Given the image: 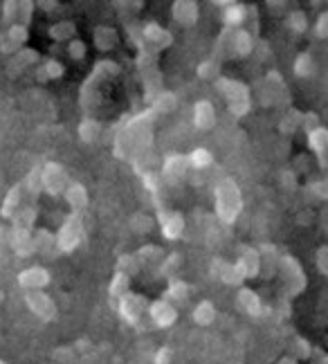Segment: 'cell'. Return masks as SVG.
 Returning <instances> with one entry per match:
<instances>
[{
    "label": "cell",
    "instance_id": "6da1fadb",
    "mask_svg": "<svg viewBox=\"0 0 328 364\" xmlns=\"http://www.w3.org/2000/svg\"><path fill=\"white\" fill-rule=\"evenodd\" d=\"M213 205H216V218L223 225H234L240 209H243V196L234 178H221L213 187Z\"/></svg>",
    "mask_w": 328,
    "mask_h": 364
},
{
    "label": "cell",
    "instance_id": "7a4b0ae2",
    "mask_svg": "<svg viewBox=\"0 0 328 364\" xmlns=\"http://www.w3.org/2000/svg\"><path fill=\"white\" fill-rule=\"evenodd\" d=\"M213 86H216V90L225 97L227 110H230L234 117H245L250 113L252 97H250V88L245 86L243 81L218 77L216 81H213Z\"/></svg>",
    "mask_w": 328,
    "mask_h": 364
},
{
    "label": "cell",
    "instance_id": "3957f363",
    "mask_svg": "<svg viewBox=\"0 0 328 364\" xmlns=\"http://www.w3.org/2000/svg\"><path fill=\"white\" fill-rule=\"evenodd\" d=\"M120 65L115 61H99L95 68H92V75L85 79V83L81 86V106L85 110L95 108L97 100H99V88L104 86V83L112 77L120 75Z\"/></svg>",
    "mask_w": 328,
    "mask_h": 364
},
{
    "label": "cell",
    "instance_id": "277c9868",
    "mask_svg": "<svg viewBox=\"0 0 328 364\" xmlns=\"http://www.w3.org/2000/svg\"><path fill=\"white\" fill-rule=\"evenodd\" d=\"M83 239H85L83 212H70L61 223L59 232L54 234V245L61 255H70V252H75L81 245Z\"/></svg>",
    "mask_w": 328,
    "mask_h": 364
},
{
    "label": "cell",
    "instance_id": "5b68a950",
    "mask_svg": "<svg viewBox=\"0 0 328 364\" xmlns=\"http://www.w3.org/2000/svg\"><path fill=\"white\" fill-rule=\"evenodd\" d=\"M277 268L281 270V277H283V288H286L288 297H297L299 292L306 290V272L302 268V263H299L292 255H279V263Z\"/></svg>",
    "mask_w": 328,
    "mask_h": 364
},
{
    "label": "cell",
    "instance_id": "8992f818",
    "mask_svg": "<svg viewBox=\"0 0 328 364\" xmlns=\"http://www.w3.org/2000/svg\"><path fill=\"white\" fill-rule=\"evenodd\" d=\"M70 173L63 164L59 162H46L41 166V189L43 193L52 196V198H59L63 196V191L68 189L70 185Z\"/></svg>",
    "mask_w": 328,
    "mask_h": 364
},
{
    "label": "cell",
    "instance_id": "52a82bcc",
    "mask_svg": "<svg viewBox=\"0 0 328 364\" xmlns=\"http://www.w3.org/2000/svg\"><path fill=\"white\" fill-rule=\"evenodd\" d=\"M155 205V212H158V223H160V232L166 241H178L182 232H184V216L176 209H171L164 205L162 196L160 198H153Z\"/></svg>",
    "mask_w": 328,
    "mask_h": 364
},
{
    "label": "cell",
    "instance_id": "ba28073f",
    "mask_svg": "<svg viewBox=\"0 0 328 364\" xmlns=\"http://www.w3.org/2000/svg\"><path fill=\"white\" fill-rule=\"evenodd\" d=\"M117 308V313L120 317L126 321V324H131V326H139V321H142V315L147 313V297L144 295H137V292H124V295L112 304Z\"/></svg>",
    "mask_w": 328,
    "mask_h": 364
},
{
    "label": "cell",
    "instance_id": "9c48e42d",
    "mask_svg": "<svg viewBox=\"0 0 328 364\" xmlns=\"http://www.w3.org/2000/svg\"><path fill=\"white\" fill-rule=\"evenodd\" d=\"M25 306L30 308V313L36 319L46 321V324L56 319V304L46 290H25Z\"/></svg>",
    "mask_w": 328,
    "mask_h": 364
},
{
    "label": "cell",
    "instance_id": "30bf717a",
    "mask_svg": "<svg viewBox=\"0 0 328 364\" xmlns=\"http://www.w3.org/2000/svg\"><path fill=\"white\" fill-rule=\"evenodd\" d=\"M158 173H160V180L164 182L166 187H178L189 173L187 156H182V153H171V156L164 158L162 169Z\"/></svg>",
    "mask_w": 328,
    "mask_h": 364
},
{
    "label": "cell",
    "instance_id": "8fae6325",
    "mask_svg": "<svg viewBox=\"0 0 328 364\" xmlns=\"http://www.w3.org/2000/svg\"><path fill=\"white\" fill-rule=\"evenodd\" d=\"M234 270L240 277V282L245 279H256L261 272V257L259 250L252 245H243L238 250V259L234 261Z\"/></svg>",
    "mask_w": 328,
    "mask_h": 364
},
{
    "label": "cell",
    "instance_id": "7c38bea8",
    "mask_svg": "<svg viewBox=\"0 0 328 364\" xmlns=\"http://www.w3.org/2000/svg\"><path fill=\"white\" fill-rule=\"evenodd\" d=\"M139 34H142L144 43L153 52L166 50L171 43H174V34H171L169 30H164V27L158 25V23H144V25H139Z\"/></svg>",
    "mask_w": 328,
    "mask_h": 364
},
{
    "label": "cell",
    "instance_id": "4fadbf2b",
    "mask_svg": "<svg viewBox=\"0 0 328 364\" xmlns=\"http://www.w3.org/2000/svg\"><path fill=\"white\" fill-rule=\"evenodd\" d=\"M147 313H149V317L153 319V324H155V326H160V328L174 326V324H176V319H178V308H176L174 304H169L166 299L149 301Z\"/></svg>",
    "mask_w": 328,
    "mask_h": 364
},
{
    "label": "cell",
    "instance_id": "5bb4252c",
    "mask_svg": "<svg viewBox=\"0 0 328 364\" xmlns=\"http://www.w3.org/2000/svg\"><path fill=\"white\" fill-rule=\"evenodd\" d=\"M16 282L23 290H43L50 286L52 274L48 268H43V265H32V268H25L18 272Z\"/></svg>",
    "mask_w": 328,
    "mask_h": 364
},
{
    "label": "cell",
    "instance_id": "9a60e30c",
    "mask_svg": "<svg viewBox=\"0 0 328 364\" xmlns=\"http://www.w3.org/2000/svg\"><path fill=\"white\" fill-rule=\"evenodd\" d=\"M7 247H11V252L21 259L32 257L36 247H34V232L30 230H21V228H11L9 230V241Z\"/></svg>",
    "mask_w": 328,
    "mask_h": 364
},
{
    "label": "cell",
    "instance_id": "2e32d148",
    "mask_svg": "<svg viewBox=\"0 0 328 364\" xmlns=\"http://www.w3.org/2000/svg\"><path fill=\"white\" fill-rule=\"evenodd\" d=\"M27 38H30V30H27L25 25H11L0 34V52H5V54L18 52L27 43Z\"/></svg>",
    "mask_w": 328,
    "mask_h": 364
},
{
    "label": "cell",
    "instance_id": "e0dca14e",
    "mask_svg": "<svg viewBox=\"0 0 328 364\" xmlns=\"http://www.w3.org/2000/svg\"><path fill=\"white\" fill-rule=\"evenodd\" d=\"M306 135H308V146L315 151L319 166L326 169L328 166V131L324 129V126H317V129H312Z\"/></svg>",
    "mask_w": 328,
    "mask_h": 364
},
{
    "label": "cell",
    "instance_id": "ac0fdd59",
    "mask_svg": "<svg viewBox=\"0 0 328 364\" xmlns=\"http://www.w3.org/2000/svg\"><path fill=\"white\" fill-rule=\"evenodd\" d=\"M194 126L201 131H209L216 126V108L209 100H201L194 104Z\"/></svg>",
    "mask_w": 328,
    "mask_h": 364
},
{
    "label": "cell",
    "instance_id": "d6986e66",
    "mask_svg": "<svg viewBox=\"0 0 328 364\" xmlns=\"http://www.w3.org/2000/svg\"><path fill=\"white\" fill-rule=\"evenodd\" d=\"M171 14H174V21H178L182 27L196 25L198 16H201V11H198V3H194V0H176L174 7H171Z\"/></svg>",
    "mask_w": 328,
    "mask_h": 364
},
{
    "label": "cell",
    "instance_id": "ffe728a7",
    "mask_svg": "<svg viewBox=\"0 0 328 364\" xmlns=\"http://www.w3.org/2000/svg\"><path fill=\"white\" fill-rule=\"evenodd\" d=\"M25 203V193H23V185L21 182H16L5 196V200L3 205H0V218L3 220H11L14 216H16V212L23 207Z\"/></svg>",
    "mask_w": 328,
    "mask_h": 364
},
{
    "label": "cell",
    "instance_id": "44dd1931",
    "mask_svg": "<svg viewBox=\"0 0 328 364\" xmlns=\"http://www.w3.org/2000/svg\"><path fill=\"white\" fill-rule=\"evenodd\" d=\"M191 290H194V286H191V284H187V282H184V279L174 277V279H169V286H166V290H164L162 299H166L169 304H174V306L178 308L180 304H184V301L189 299Z\"/></svg>",
    "mask_w": 328,
    "mask_h": 364
},
{
    "label": "cell",
    "instance_id": "7402d4cb",
    "mask_svg": "<svg viewBox=\"0 0 328 364\" xmlns=\"http://www.w3.org/2000/svg\"><path fill=\"white\" fill-rule=\"evenodd\" d=\"M265 86H268L265 104H277V102L283 100V97L288 100V86H286V81L281 79V75L277 73V70H273V73L265 75Z\"/></svg>",
    "mask_w": 328,
    "mask_h": 364
},
{
    "label": "cell",
    "instance_id": "603a6c76",
    "mask_svg": "<svg viewBox=\"0 0 328 364\" xmlns=\"http://www.w3.org/2000/svg\"><path fill=\"white\" fill-rule=\"evenodd\" d=\"M236 301H238V308L243 313H248L250 317H261V313H263V301H261V297L256 295L254 290H250V288H240L238 290V295H236Z\"/></svg>",
    "mask_w": 328,
    "mask_h": 364
},
{
    "label": "cell",
    "instance_id": "cb8c5ba5",
    "mask_svg": "<svg viewBox=\"0 0 328 364\" xmlns=\"http://www.w3.org/2000/svg\"><path fill=\"white\" fill-rule=\"evenodd\" d=\"M63 198L68 200L70 209L73 212H83L85 207H88V189H85L81 182H70L68 189L63 191Z\"/></svg>",
    "mask_w": 328,
    "mask_h": 364
},
{
    "label": "cell",
    "instance_id": "d4e9b609",
    "mask_svg": "<svg viewBox=\"0 0 328 364\" xmlns=\"http://www.w3.org/2000/svg\"><path fill=\"white\" fill-rule=\"evenodd\" d=\"M211 274H216L223 284H227V286H240L243 282H240V277L236 274V270H234V263H230V261H225L223 257H216L211 261Z\"/></svg>",
    "mask_w": 328,
    "mask_h": 364
},
{
    "label": "cell",
    "instance_id": "484cf974",
    "mask_svg": "<svg viewBox=\"0 0 328 364\" xmlns=\"http://www.w3.org/2000/svg\"><path fill=\"white\" fill-rule=\"evenodd\" d=\"M92 43H95L97 50L108 52V50H112L120 43V34H117L115 27L99 25V27H95V32H92Z\"/></svg>",
    "mask_w": 328,
    "mask_h": 364
},
{
    "label": "cell",
    "instance_id": "4316f807",
    "mask_svg": "<svg viewBox=\"0 0 328 364\" xmlns=\"http://www.w3.org/2000/svg\"><path fill=\"white\" fill-rule=\"evenodd\" d=\"M38 216V209L34 203H23V207L16 212V216L11 218V228H21V230H30L34 232V223Z\"/></svg>",
    "mask_w": 328,
    "mask_h": 364
},
{
    "label": "cell",
    "instance_id": "83f0119b",
    "mask_svg": "<svg viewBox=\"0 0 328 364\" xmlns=\"http://www.w3.org/2000/svg\"><path fill=\"white\" fill-rule=\"evenodd\" d=\"M135 257L139 259L142 268H153V265H160V261L164 259V250L160 245L147 243L135 252Z\"/></svg>",
    "mask_w": 328,
    "mask_h": 364
},
{
    "label": "cell",
    "instance_id": "f1b7e54d",
    "mask_svg": "<svg viewBox=\"0 0 328 364\" xmlns=\"http://www.w3.org/2000/svg\"><path fill=\"white\" fill-rule=\"evenodd\" d=\"M178 106V97L174 92H169V90H162L153 97V102H151V113L158 117V115H164V113H171V110H176Z\"/></svg>",
    "mask_w": 328,
    "mask_h": 364
},
{
    "label": "cell",
    "instance_id": "f546056e",
    "mask_svg": "<svg viewBox=\"0 0 328 364\" xmlns=\"http://www.w3.org/2000/svg\"><path fill=\"white\" fill-rule=\"evenodd\" d=\"M230 43H232V52L236 57H248V54L254 50V36L248 30H240L238 27V30H234Z\"/></svg>",
    "mask_w": 328,
    "mask_h": 364
},
{
    "label": "cell",
    "instance_id": "4dcf8cb0",
    "mask_svg": "<svg viewBox=\"0 0 328 364\" xmlns=\"http://www.w3.org/2000/svg\"><path fill=\"white\" fill-rule=\"evenodd\" d=\"M248 18V7L240 5V3H230L225 7V14H223V21H225V27L227 30H236L238 25H243V21Z\"/></svg>",
    "mask_w": 328,
    "mask_h": 364
},
{
    "label": "cell",
    "instance_id": "1f68e13d",
    "mask_svg": "<svg viewBox=\"0 0 328 364\" xmlns=\"http://www.w3.org/2000/svg\"><path fill=\"white\" fill-rule=\"evenodd\" d=\"M191 319L196 321L198 326H209V324H213V319H216V306H213L209 299L198 301L196 308H194V313H191Z\"/></svg>",
    "mask_w": 328,
    "mask_h": 364
},
{
    "label": "cell",
    "instance_id": "d6a6232c",
    "mask_svg": "<svg viewBox=\"0 0 328 364\" xmlns=\"http://www.w3.org/2000/svg\"><path fill=\"white\" fill-rule=\"evenodd\" d=\"M50 38L56 41V43H70V41L75 38L77 34V27L73 21H59V23H54L50 30H48Z\"/></svg>",
    "mask_w": 328,
    "mask_h": 364
},
{
    "label": "cell",
    "instance_id": "836d02e7",
    "mask_svg": "<svg viewBox=\"0 0 328 364\" xmlns=\"http://www.w3.org/2000/svg\"><path fill=\"white\" fill-rule=\"evenodd\" d=\"M102 131H104L102 122H97L92 117H85L79 124V137H81V142H85V144L97 142V139L102 137Z\"/></svg>",
    "mask_w": 328,
    "mask_h": 364
},
{
    "label": "cell",
    "instance_id": "e575fe53",
    "mask_svg": "<svg viewBox=\"0 0 328 364\" xmlns=\"http://www.w3.org/2000/svg\"><path fill=\"white\" fill-rule=\"evenodd\" d=\"M65 73V65L61 61H56V59H48V61H43L38 68H36V77L38 81H50V79H61Z\"/></svg>",
    "mask_w": 328,
    "mask_h": 364
},
{
    "label": "cell",
    "instance_id": "d590c367",
    "mask_svg": "<svg viewBox=\"0 0 328 364\" xmlns=\"http://www.w3.org/2000/svg\"><path fill=\"white\" fill-rule=\"evenodd\" d=\"M182 265V255H178V252H174V255H169L160 261L158 270H155V274L162 277V279H174L180 270Z\"/></svg>",
    "mask_w": 328,
    "mask_h": 364
},
{
    "label": "cell",
    "instance_id": "8d00e7d4",
    "mask_svg": "<svg viewBox=\"0 0 328 364\" xmlns=\"http://www.w3.org/2000/svg\"><path fill=\"white\" fill-rule=\"evenodd\" d=\"M128 286H131V277H126L122 272H115L110 279V286H108V297L110 301L115 304L124 292H128Z\"/></svg>",
    "mask_w": 328,
    "mask_h": 364
},
{
    "label": "cell",
    "instance_id": "74e56055",
    "mask_svg": "<svg viewBox=\"0 0 328 364\" xmlns=\"http://www.w3.org/2000/svg\"><path fill=\"white\" fill-rule=\"evenodd\" d=\"M187 162H189V169H207V166L213 164V156H211V151L198 146L187 156Z\"/></svg>",
    "mask_w": 328,
    "mask_h": 364
},
{
    "label": "cell",
    "instance_id": "f35d334b",
    "mask_svg": "<svg viewBox=\"0 0 328 364\" xmlns=\"http://www.w3.org/2000/svg\"><path fill=\"white\" fill-rule=\"evenodd\" d=\"M256 250H259L261 265L265 263L268 274H275L277 272V263H279V252H277V247L270 245V243H263L261 247H256Z\"/></svg>",
    "mask_w": 328,
    "mask_h": 364
},
{
    "label": "cell",
    "instance_id": "ab89813d",
    "mask_svg": "<svg viewBox=\"0 0 328 364\" xmlns=\"http://www.w3.org/2000/svg\"><path fill=\"white\" fill-rule=\"evenodd\" d=\"M142 270L139 259L135 255H120L117 263H115V272H122L126 277H135Z\"/></svg>",
    "mask_w": 328,
    "mask_h": 364
},
{
    "label": "cell",
    "instance_id": "60d3db41",
    "mask_svg": "<svg viewBox=\"0 0 328 364\" xmlns=\"http://www.w3.org/2000/svg\"><path fill=\"white\" fill-rule=\"evenodd\" d=\"M198 79L203 81H216L221 77V61L218 59H207L196 68Z\"/></svg>",
    "mask_w": 328,
    "mask_h": 364
},
{
    "label": "cell",
    "instance_id": "b9f144b4",
    "mask_svg": "<svg viewBox=\"0 0 328 364\" xmlns=\"http://www.w3.org/2000/svg\"><path fill=\"white\" fill-rule=\"evenodd\" d=\"M315 59H312V54L310 52H302L297 57V61H295V75L297 77H312L315 75Z\"/></svg>",
    "mask_w": 328,
    "mask_h": 364
},
{
    "label": "cell",
    "instance_id": "7bdbcfd3",
    "mask_svg": "<svg viewBox=\"0 0 328 364\" xmlns=\"http://www.w3.org/2000/svg\"><path fill=\"white\" fill-rule=\"evenodd\" d=\"M34 247H36V252H41V255H50L52 247H56L54 234L48 230H36L34 232Z\"/></svg>",
    "mask_w": 328,
    "mask_h": 364
},
{
    "label": "cell",
    "instance_id": "ee69618b",
    "mask_svg": "<svg viewBox=\"0 0 328 364\" xmlns=\"http://www.w3.org/2000/svg\"><path fill=\"white\" fill-rule=\"evenodd\" d=\"M288 27H290L292 32H297V34H304L308 30V18H306L304 9H292L288 14Z\"/></svg>",
    "mask_w": 328,
    "mask_h": 364
},
{
    "label": "cell",
    "instance_id": "f6af8a7d",
    "mask_svg": "<svg viewBox=\"0 0 328 364\" xmlns=\"http://www.w3.org/2000/svg\"><path fill=\"white\" fill-rule=\"evenodd\" d=\"M65 52H68V57L73 59V61H83V59H85V54H88V48H85V43H83L81 38H73V41L68 43Z\"/></svg>",
    "mask_w": 328,
    "mask_h": 364
},
{
    "label": "cell",
    "instance_id": "bcb514c9",
    "mask_svg": "<svg viewBox=\"0 0 328 364\" xmlns=\"http://www.w3.org/2000/svg\"><path fill=\"white\" fill-rule=\"evenodd\" d=\"M299 124H302V113H299V110H290V113L281 119V131L283 133H292L295 129H299Z\"/></svg>",
    "mask_w": 328,
    "mask_h": 364
},
{
    "label": "cell",
    "instance_id": "7dc6e473",
    "mask_svg": "<svg viewBox=\"0 0 328 364\" xmlns=\"http://www.w3.org/2000/svg\"><path fill=\"white\" fill-rule=\"evenodd\" d=\"M16 61H18V70L25 68V65H32L36 61H41V54L36 50H30V48H25V50H18L16 52Z\"/></svg>",
    "mask_w": 328,
    "mask_h": 364
},
{
    "label": "cell",
    "instance_id": "c3c4849f",
    "mask_svg": "<svg viewBox=\"0 0 328 364\" xmlns=\"http://www.w3.org/2000/svg\"><path fill=\"white\" fill-rule=\"evenodd\" d=\"M299 126H304V131L310 133L312 129H317V126H322V119L317 113H302V124Z\"/></svg>",
    "mask_w": 328,
    "mask_h": 364
},
{
    "label": "cell",
    "instance_id": "681fc988",
    "mask_svg": "<svg viewBox=\"0 0 328 364\" xmlns=\"http://www.w3.org/2000/svg\"><path fill=\"white\" fill-rule=\"evenodd\" d=\"M315 263H317V270L322 272V277H326V274H328V247H326V245H322V247L317 250Z\"/></svg>",
    "mask_w": 328,
    "mask_h": 364
},
{
    "label": "cell",
    "instance_id": "f907efd6",
    "mask_svg": "<svg viewBox=\"0 0 328 364\" xmlns=\"http://www.w3.org/2000/svg\"><path fill=\"white\" fill-rule=\"evenodd\" d=\"M153 362L155 364H171V362H174V348H171V346H160L158 353H155V358H153Z\"/></svg>",
    "mask_w": 328,
    "mask_h": 364
},
{
    "label": "cell",
    "instance_id": "816d5d0a",
    "mask_svg": "<svg viewBox=\"0 0 328 364\" xmlns=\"http://www.w3.org/2000/svg\"><path fill=\"white\" fill-rule=\"evenodd\" d=\"M151 228H153V220H151L149 216H144V214H142V216H139V214L133 216V230H135V232H144V234H147Z\"/></svg>",
    "mask_w": 328,
    "mask_h": 364
},
{
    "label": "cell",
    "instance_id": "f5cc1de1",
    "mask_svg": "<svg viewBox=\"0 0 328 364\" xmlns=\"http://www.w3.org/2000/svg\"><path fill=\"white\" fill-rule=\"evenodd\" d=\"M315 34H317V38H326L328 36V14L326 11L319 14V18L315 23Z\"/></svg>",
    "mask_w": 328,
    "mask_h": 364
},
{
    "label": "cell",
    "instance_id": "db71d44e",
    "mask_svg": "<svg viewBox=\"0 0 328 364\" xmlns=\"http://www.w3.org/2000/svg\"><path fill=\"white\" fill-rule=\"evenodd\" d=\"M308 193H312L319 200H326V180H322V182H310V185H308Z\"/></svg>",
    "mask_w": 328,
    "mask_h": 364
},
{
    "label": "cell",
    "instance_id": "11a10c76",
    "mask_svg": "<svg viewBox=\"0 0 328 364\" xmlns=\"http://www.w3.org/2000/svg\"><path fill=\"white\" fill-rule=\"evenodd\" d=\"M7 241H9V230L0 225V252L7 247Z\"/></svg>",
    "mask_w": 328,
    "mask_h": 364
},
{
    "label": "cell",
    "instance_id": "9f6ffc18",
    "mask_svg": "<svg viewBox=\"0 0 328 364\" xmlns=\"http://www.w3.org/2000/svg\"><path fill=\"white\" fill-rule=\"evenodd\" d=\"M0 364H7V362H5V360H0Z\"/></svg>",
    "mask_w": 328,
    "mask_h": 364
}]
</instances>
